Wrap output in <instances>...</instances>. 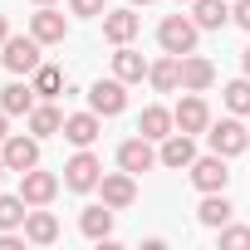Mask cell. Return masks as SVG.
<instances>
[{"label": "cell", "mask_w": 250, "mask_h": 250, "mask_svg": "<svg viewBox=\"0 0 250 250\" xmlns=\"http://www.w3.org/2000/svg\"><path fill=\"white\" fill-rule=\"evenodd\" d=\"M206 143L221 157H240V152H250V128L240 123V113H230V118H221V123L206 128Z\"/></svg>", "instance_id": "6da1fadb"}, {"label": "cell", "mask_w": 250, "mask_h": 250, "mask_svg": "<svg viewBox=\"0 0 250 250\" xmlns=\"http://www.w3.org/2000/svg\"><path fill=\"white\" fill-rule=\"evenodd\" d=\"M196 35H201V25L191 20V15H167L162 25H157V44H162V54H191L196 49Z\"/></svg>", "instance_id": "7a4b0ae2"}, {"label": "cell", "mask_w": 250, "mask_h": 250, "mask_svg": "<svg viewBox=\"0 0 250 250\" xmlns=\"http://www.w3.org/2000/svg\"><path fill=\"white\" fill-rule=\"evenodd\" d=\"M98 182H103V162H98L88 147H79V152L64 162V187H69V191H93Z\"/></svg>", "instance_id": "3957f363"}, {"label": "cell", "mask_w": 250, "mask_h": 250, "mask_svg": "<svg viewBox=\"0 0 250 250\" xmlns=\"http://www.w3.org/2000/svg\"><path fill=\"white\" fill-rule=\"evenodd\" d=\"M88 108H93L98 118H118L123 108H128V83H123L118 74H113V79H98V83L88 88Z\"/></svg>", "instance_id": "277c9868"}, {"label": "cell", "mask_w": 250, "mask_h": 250, "mask_svg": "<svg viewBox=\"0 0 250 250\" xmlns=\"http://www.w3.org/2000/svg\"><path fill=\"white\" fill-rule=\"evenodd\" d=\"M0 49H5L0 59H5V69H10V74H35V69L44 64V59H40V40H35V35H10Z\"/></svg>", "instance_id": "5b68a950"}, {"label": "cell", "mask_w": 250, "mask_h": 250, "mask_svg": "<svg viewBox=\"0 0 250 250\" xmlns=\"http://www.w3.org/2000/svg\"><path fill=\"white\" fill-rule=\"evenodd\" d=\"M230 157H221V152H211V157H196L187 172H191V187L196 191H226L230 187V167H226Z\"/></svg>", "instance_id": "8992f818"}, {"label": "cell", "mask_w": 250, "mask_h": 250, "mask_svg": "<svg viewBox=\"0 0 250 250\" xmlns=\"http://www.w3.org/2000/svg\"><path fill=\"white\" fill-rule=\"evenodd\" d=\"M143 30V15L133 5H123V10H103V40L108 44H133Z\"/></svg>", "instance_id": "52a82bcc"}, {"label": "cell", "mask_w": 250, "mask_h": 250, "mask_svg": "<svg viewBox=\"0 0 250 250\" xmlns=\"http://www.w3.org/2000/svg\"><path fill=\"white\" fill-rule=\"evenodd\" d=\"M0 157H5V167L10 172H30V167H40V138L30 133H15V138H5L0 143Z\"/></svg>", "instance_id": "ba28073f"}, {"label": "cell", "mask_w": 250, "mask_h": 250, "mask_svg": "<svg viewBox=\"0 0 250 250\" xmlns=\"http://www.w3.org/2000/svg\"><path fill=\"white\" fill-rule=\"evenodd\" d=\"M172 118H177V133H191V138L211 128V108H206V98H201V93H187V98L172 108Z\"/></svg>", "instance_id": "9c48e42d"}, {"label": "cell", "mask_w": 250, "mask_h": 250, "mask_svg": "<svg viewBox=\"0 0 250 250\" xmlns=\"http://www.w3.org/2000/svg\"><path fill=\"white\" fill-rule=\"evenodd\" d=\"M118 167L133 172V177H138V172H152V167H157V147H152V138H143V133L128 138V143L118 147Z\"/></svg>", "instance_id": "30bf717a"}, {"label": "cell", "mask_w": 250, "mask_h": 250, "mask_svg": "<svg viewBox=\"0 0 250 250\" xmlns=\"http://www.w3.org/2000/svg\"><path fill=\"white\" fill-rule=\"evenodd\" d=\"M30 35H35L40 44H64V35H69V20H64V10H54V5H40V10L30 15Z\"/></svg>", "instance_id": "8fae6325"}, {"label": "cell", "mask_w": 250, "mask_h": 250, "mask_svg": "<svg viewBox=\"0 0 250 250\" xmlns=\"http://www.w3.org/2000/svg\"><path fill=\"white\" fill-rule=\"evenodd\" d=\"M20 196H25L30 206H49V201L59 196V177H54V172L30 167V172H20Z\"/></svg>", "instance_id": "7c38bea8"}, {"label": "cell", "mask_w": 250, "mask_h": 250, "mask_svg": "<svg viewBox=\"0 0 250 250\" xmlns=\"http://www.w3.org/2000/svg\"><path fill=\"white\" fill-rule=\"evenodd\" d=\"M211 83H216V64H211L206 54H196V49L182 54V88H187V93H206Z\"/></svg>", "instance_id": "4fadbf2b"}, {"label": "cell", "mask_w": 250, "mask_h": 250, "mask_svg": "<svg viewBox=\"0 0 250 250\" xmlns=\"http://www.w3.org/2000/svg\"><path fill=\"white\" fill-rule=\"evenodd\" d=\"M98 191H103V201H108L113 211H128V206L138 201V182H133V172H108V177L98 182Z\"/></svg>", "instance_id": "5bb4252c"}, {"label": "cell", "mask_w": 250, "mask_h": 250, "mask_svg": "<svg viewBox=\"0 0 250 250\" xmlns=\"http://www.w3.org/2000/svg\"><path fill=\"white\" fill-rule=\"evenodd\" d=\"M157 162H162V167H172V172L191 167V162H196V143H191V133H172V138H162Z\"/></svg>", "instance_id": "9a60e30c"}, {"label": "cell", "mask_w": 250, "mask_h": 250, "mask_svg": "<svg viewBox=\"0 0 250 250\" xmlns=\"http://www.w3.org/2000/svg\"><path fill=\"white\" fill-rule=\"evenodd\" d=\"M98 133H103V118L88 108V113H69L64 118V138L74 143V147H93L98 143Z\"/></svg>", "instance_id": "2e32d148"}, {"label": "cell", "mask_w": 250, "mask_h": 250, "mask_svg": "<svg viewBox=\"0 0 250 250\" xmlns=\"http://www.w3.org/2000/svg\"><path fill=\"white\" fill-rule=\"evenodd\" d=\"M20 230H25L30 245H54V240H59V221H54V211H44V206H35Z\"/></svg>", "instance_id": "e0dca14e"}, {"label": "cell", "mask_w": 250, "mask_h": 250, "mask_svg": "<svg viewBox=\"0 0 250 250\" xmlns=\"http://www.w3.org/2000/svg\"><path fill=\"white\" fill-rule=\"evenodd\" d=\"M230 216H235V206L226 201V191H201V206H196V221H201V226L221 230Z\"/></svg>", "instance_id": "ac0fdd59"}, {"label": "cell", "mask_w": 250, "mask_h": 250, "mask_svg": "<svg viewBox=\"0 0 250 250\" xmlns=\"http://www.w3.org/2000/svg\"><path fill=\"white\" fill-rule=\"evenodd\" d=\"M147 69H152V64H147L133 44H118V54H113V74H118L123 83H143V79H147Z\"/></svg>", "instance_id": "d6986e66"}, {"label": "cell", "mask_w": 250, "mask_h": 250, "mask_svg": "<svg viewBox=\"0 0 250 250\" xmlns=\"http://www.w3.org/2000/svg\"><path fill=\"white\" fill-rule=\"evenodd\" d=\"M147 83H152L157 93H177V88H182V59H177V54H162V59L147 69Z\"/></svg>", "instance_id": "ffe728a7"}, {"label": "cell", "mask_w": 250, "mask_h": 250, "mask_svg": "<svg viewBox=\"0 0 250 250\" xmlns=\"http://www.w3.org/2000/svg\"><path fill=\"white\" fill-rule=\"evenodd\" d=\"M172 128H177V118L162 108V103H152V108H143V118H138V133L143 138H152V143H162V138H172Z\"/></svg>", "instance_id": "44dd1931"}, {"label": "cell", "mask_w": 250, "mask_h": 250, "mask_svg": "<svg viewBox=\"0 0 250 250\" xmlns=\"http://www.w3.org/2000/svg\"><path fill=\"white\" fill-rule=\"evenodd\" d=\"M35 83H5L0 88V108H5L10 118H30V108H35Z\"/></svg>", "instance_id": "7402d4cb"}, {"label": "cell", "mask_w": 250, "mask_h": 250, "mask_svg": "<svg viewBox=\"0 0 250 250\" xmlns=\"http://www.w3.org/2000/svg\"><path fill=\"white\" fill-rule=\"evenodd\" d=\"M79 230H83L88 240H108V235H113V206H108V201H103V206H83Z\"/></svg>", "instance_id": "603a6c76"}, {"label": "cell", "mask_w": 250, "mask_h": 250, "mask_svg": "<svg viewBox=\"0 0 250 250\" xmlns=\"http://www.w3.org/2000/svg\"><path fill=\"white\" fill-rule=\"evenodd\" d=\"M30 133H35V138H54V133H64V113H59L49 98L30 108Z\"/></svg>", "instance_id": "cb8c5ba5"}, {"label": "cell", "mask_w": 250, "mask_h": 250, "mask_svg": "<svg viewBox=\"0 0 250 250\" xmlns=\"http://www.w3.org/2000/svg\"><path fill=\"white\" fill-rule=\"evenodd\" d=\"M191 20L201 30H221V25H230V5L226 0H191Z\"/></svg>", "instance_id": "d4e9b609"}, {"label": "cell", "mask_w": 250, "mask_h": 250, "mask_svg": "<svg viewBox=\"0 0 250 250\" xmlns=\"http://www.w3.org/2000/svg\"><path fill=\"white\" fill-rule=\"evenodd\" d=\"M25 216H30V201L25 196H0V230L25 226Z\"/></svg>", "instance_id": "484cf974"}, {"label": "cell", "mask_w": 250, "mask_h": 250, "mask_svg": "<svg viewBox=\"0 0 250 250\" xmlns=\"http://www.w3.org/2000/svg\"><path fill=\"white\" fill-rule=\"evenodd\" d=\"M30 83H35V93H40V98H54V93H59V88H64V74H59V69H54V64H40V69H35V79H30Z\"/></svg>", "instance_id": "4316f807"}, {"label": "cell", "mask_w": 250, "mask_h": 250, "mask_svg": "<svg viewBox=\"0 0 250 250\" xmlns=\"http://www.w3.org/2000/svg\"><path fill=\"white\" fill-rule=\"evenodd\" d=\"M221 98H226V108H230V113H240V118H245V113H250V79H230Z\"/></svg>", "instance_id": "83f0119b"}, {"label": "cell", "mask_w": 250, "mask_h": 250, "mask_svg": "<svg viewBox=\"0 0 250 250\" xmlns=\"http://www.w3.org/2000/svg\"><path fill=\"white\" fill-rule=\"evenodd\" d=\"M221 250H250V226H221Z\"/></svg>", "instance_id": "f1b7e54d"}, {"label": "cell", "mask_w": 250, "mask_h": 250, "mask_svg": "<svg viewBox=\"0 0 250 250\" xmlns=\"http://www.w3.org/2000/svg\"><path fill=\"white\" fill-rule=\"evenodd\" d=\"M69 10H74L79 20H98V15H103L108 5H103V0H69Z\"/></svg>", "instance_id": "f546056e"}, {"label": "cell", "mask_w": 250, "mask_h": 250, "mask_svg": "<svg viewBox=\"0 0 250 250\" xmlns=\"http://www.w3.org/2000/svg\"><path fill=\"white\" fill-rule=\"evenodd\" d=\"M230 20H235L240 30H250V0H235V10H230Z\"/></svg>", "instance_id": "4dcf8cb0"}, {"label": "cell", "mask_w": 250, "mask_h": 250, "mask_svg": "<svg viewBox=\"0 0 250 250\" xmlns=\"http://www.w3.org/2000/svg\"><path fill=\"white\" fill-rule=\"evenodd\" d=\"M0 250H25V235H15V230H0Z\"/></svg>", "instance_id": "1f68e13d"}, {"label": "cell", "mask_w": 250, "mask_h": 250, "mask_svg": "<svg viewBox=\"0 0 250 250\" xmlns=\"http://www.w3.org/2000/svg\"><path fill=\"white\" fill-rule=\"evenodd\" d=\"M5 123H10V113H5V108H0V143H5V138H10V133H5Z\"/></svg>", "instance_id": "d6a6232c"}, {"label": "cell", "mask_w": 250, "mask_h": 250, "mask_svg": "<svg viewBox=\"0 0 250 250\" xmlns=\"http://www.w3.org/2000/svg\"><path fill=\"white\" fill-rule=\"evenodd\" d=\"M240 69H245V79H250V44H245V54H240Z\"/></svg>", "instance_id": "836d02e7"}, {"label": "cell", "mask_w": 250, "mask_h": 250, "mask_svg": "<svg viewBox=\"0 0 250 250\" xmlns=\"http://www.w3.org/2000/svg\"><path fill=\"white\" fill-rule=\"evenodd\" d=\"M10 40V25H5V15H0V44H5Z\"/></svg>", "instance_id": "e575fe53"}, {"label": "cell", "mask_w": 250, "mask_h": 250, "mask_svg": "<svg viewBox=\"0 0 250 250\" xmlns=\"http://www.w3.org/2000/svg\"><path fill=\"white\" fill-rule=\"evenodd\" d=\"M128 5H152V0H128Z\"/></svg>", "instance_id": "d590c367"}, {"label": "cell", "mask_w": 250, "mask_h": 250, "mask_svg": "<svg viewBox=\"0 0 250 250\" xmlns=\"http://www.w3.org/2000/svg\"><path fill=\"white\" fill-rule=\"evenodd\" d=\"M5 172H10V167H5V157H0V177H5Z\"/></svg>", "instance_id": "8d00e7d4"}, {"label": "cell", "mask_w": 250, "mask_h": 250, "mask_svg": "<svg viewBox=\"0 0 250 250\" xmlns=\"http://www.w3.org/2000/svg\"><path fill=\"white\" fill-rule=\"evenodd\" d=\"M35 5H54V0H35Z\"/></svg>", "instance_id": "74e56055"}]
</instances>
